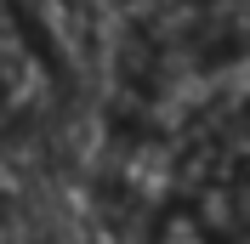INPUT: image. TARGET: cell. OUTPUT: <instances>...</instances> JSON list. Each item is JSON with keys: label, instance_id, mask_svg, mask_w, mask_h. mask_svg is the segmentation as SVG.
<instances>
[{"label": "cell", "instance_id": "obj_1", "mask_svg": "<svg viewBox=\"0 0 250 244\" xmlns=\"http://www.w3.org/2000/svg\"><path fill=\"white\" fill-rule=\"evenodd\" d=\"M199 187L182 182L148 244H233L250 222V148H222L193 159Z\"/></svg>", "mask_w": 250, "mask_h": 244}, {"label": "cell", "instance_id": "obj_2", "mask_svg": "<svg viewBox=\"0 0 250 244\" xmlns=\"http://www.w3.org/2000/svg\"><path fill=\"white\" fill-rule=\"evenodd\" d=\"M68 97V68H62L57 40L23 0H0V114L12 125L46 120Z\"/></svg>", "mask_w": 250, "mask_h": 244}]
</instances>
